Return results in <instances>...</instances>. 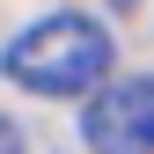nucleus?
Returning a JSON list of instances; mask_svg holds the SVG:
<instances>
[{
	"label": "nucleus",
	"mask_w": 154,
	"mask_h": 154,
	"mask_svg": "<svg viewBox=\"0 0 154 154\" xmlns=\"http://www.w3.org/2000/svg\"><path fill=\"white\" fill-rule=\"evenodd\" d=\"M110 8H140V0H110Z\"/></svg>",
	"instance_id": "20e7f679"
},
{
	"label": "nucleus",
	"mask_w": 154,
	"mask_h": 154,
	"mask_svg": "<svg viewBox=\"0 0 154 154\" xmlns=\"http://www.w3.org/2000/svg\"><path fill=\"white\" fill-rule=\"evenodd\" d=\"M88 154H154V73H110L81 103Z\"/></svg>",
	"instance_id": "f03ea898"
},
{
	"label": "nucleus",
	"mask_w": 154,
	"mask_h": 154,
	"mask_svg": "<svg viewBox=\"0 0 154 154\" xmlns=\"http://www.w3.org/2000/svg\"><path fill=\"white\" fill-rule=\"evenodd\" d=\"M0 154H22V132H15L8 118H0Z\"/></svg>",
	"instance_id": "7ed1b4c3"
},
{
	"label": "nucleus",
	"mask_w": 154,
	"mask_h": 154,
	"mask_svg": "<svg viewBox=\"0 0 154 154\" xmlns=\"http://www.w3.org/2000/svg\"><path fill=\"white\" fill-rule=\"evenodd\" d=\"M110 59H118V44H110V29L95 22V15H37L22 37H8V51H0V73H8L15 88L29 95H95L110 81Z\"/></svg>",
	"instance_id": "f257e3e1"
}]
</instances>
